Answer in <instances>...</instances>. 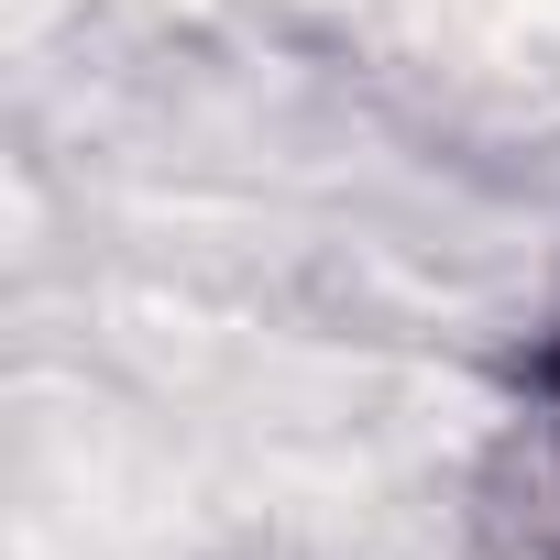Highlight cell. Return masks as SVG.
Returning <instances> with one entry per match:
<instances>
[{"mask_svg":"<svg viewBox=\"0 0 560 560\" xmlns=\"http://www.w3.org/2000/svg\"><path fill=\"white\" fill-rule=\"evenodd\" d=\"M472 527H483V560H560V341L538 352L527 407H516V429L483 462Z\"/></svg>","mask_w":560,"mask_h":560,"instance_id":"cell-1","label":"cell"}]
</instances>
